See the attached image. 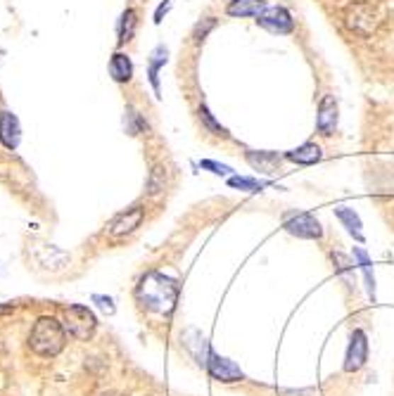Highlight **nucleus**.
I'll return each mask as SVG.
<instances>
[{
	"mask_svg": "<svg viewBox=\"0 0 394 396\" xmlns=\"http://www.w3.org/2000/svg\"><path fill=\"white\" fill-rule=\"evenodd\" d=\"M133 295H135V302L145 311L169 316V313H174L176 304H179L181 285L176 278L167 276L162 271H147L145 276H140Z\"/></svg>",
	"mask_w": 394,
	"mask_h": 396,
	"instance_id": "nucleus-1",
	"label": "nucleus"
},
{
	"mask_svg": "<svg viewBox=\"0 0 394 396\" xmlns=\"http://www.w3.org/2000/svg\"><path fill=\"white\" fill-rule=\"evenodd\" d=\"M183 344H186L188 353L197 361V366H202L205 370L212 375L216 382H240L244 380V373L240 370V366H235L233 361L226 356H219V353L212 351L207 337L197 330H188L183 334Z\"/></svg>",
	"mask_w": 394,
	"mask_h": 396,
	"instance_id": "nucleus-2",
	"label": "nucleus"
},
{
	"mask_svg": "<svg viewBox=\"0 0 394 396\" xmlns=\"http://www.w3.org/2000/svg\"><path fill=\"white\" fill-rule=\"evenodd\" d=\"M64 337H67V330L57 318L40 316L29 332V349L36 356L52 358L64 349Z\"/></svg>",
	"mask_w": 394,
	"mask_h": 396,
	"instance_id": "nucleus-3",
	"label": "nucleus"
},
{
	"mask_svg": "<svg viewBox=\"0 0 394 396\" xmlns=\"http://www.w3.org/2000/svg\"><path fill=\"white\" fill-rule=\"evenodd\" d=\"M64 330L69 337L79 339V342H88L93 332L98 330V318L95 313L84 304H72L64 309Z\"/></svg>",
	"mask_w": 394,
	"mask_h": 396,
	"instance_id": "nucleus-4",
	"label": "nucleus"
},
{
	"mask_svg": "<svg viewBox=\"0 0 394 396\" xmlns=\"http://www.w3.org/2000/svg\"><path fill=\"white\" fill-rule=\"evenodd\" d=\"M283 228L300 240H321L323 237L321 221L309 211H288L283 216Z\"/></svg>",
	"mask_w": 394,
	"mask_h": 396,
	"instance_id": "nucleus-5",
	"label": "nucleus"
},
{
	"mask_svg": "<svg viewBox=\"0 0 394 396\" xmlns=\"http://www.w3.org/2000/svg\"><path fill=\"white\" fill-rule=\"evenodd\" d=\"M347 26L361 38L371 36L380 26V12L371 3H354L347 10Z\"/></svg>",
	"mask_w": 394,
	"mask_h": 396,
	"instance_id": "nucleus-6",
	"label": "nucleus"
},
{
	"mask_svg": "<svg viewBox=\"0 0 394 396\" xmlns=\"http://www.w3.org/2000/svg\"><path fill=\"white\" fill-rule=\"evenodd\" d=\"M368 361V334L361 327H354V332L349 334V344L344 351V373H359Z\"/></svg>",
	"mask_w": 394,
	"mask_h": 396,
	"instance_id": "nucleus-7",
	"label": "nucleus"
},
{
	"mask_svg": "<svg viewBox=\"0 0 394 396\" xmlns=\"http://www.w3.org/2000/svg\"><path fill=\"white\" fill-rule=\"evenodd\" d=\"M257 24L271 33H278V36H288V33L295 31V19H292L290 10L283 8V5H269V8L257 17Z\"/></svg>",
	"mask_w": 394,
	"mask_h": 396,
	"instance_id": "nucleus-8",
	"label": "nucleus"
},
{
	"mask_svg": "<svg viewBox=\"0 0 394 396\" xmlns=\"http://www.w3.org/2000/svg\"><path fill=\"white\" fill-rule=\"evenodd\" d=\"M145 221V209L142 207H131L126 211H121L110 221L107 225V235L112 237H124V235H131L135 228H140V223Z\"/></svg>",
	"mask_w": 394,
	"mask_h": 396,
	"instance_id": "nucleus-9",
	"label": "nucleus"
},
{
	"mask_svg": "<svg viewBox=\"0 0 394 396\" xmlns=\"http://www.w3.org/2000/svg\"><path fill=\"white\" fill-rule=\"evenodd\" d=\"M244 159H247V164L254 169V171L276 174L278 169H281L285 154L271 152V149H247V152H244Z\"/></svg>",
	"mask_w": 394,
	"mask_h": 396,
	"instance_id": "nucleus-10",
	"label": "nucleus"
},
{
	"mask_svg": "<svg viewBox=\"0 0 394 396\" xmlns=\"http://www.w3.org/2000/svg\"><path fill=\"white\" fill-rule=\"evenodd\" d=\"M337 119H339V109H337V100L332 95H325L318 105V114H316V128L321 135H332L337 128Z\"/></svg>",
	"mask_w": 394,
	"mask_h": 396,
	"instance_id": "nucleus-11",
	"label": "nucleus"
},
{
	"mask_svg": "<svg viewBox=\"0 0 394 396\" xmlns=\"http://www.w3.org/2000/svg\"><path fill=\"white\" fill-rule=\"evenodd\" d=\"M285 159L297 164V166H314V164L323 159V149L321 145H316V142H304L300 147L288 149V152H285Z\"/></svg>",
	"mask_w": 394,
	"mask_h": 396,
	"instance_id": "nucleus-12",
	"label": "nucleus"
},
{
	"mask_svg": "<svg viewBox=\"0 0 394 396\" xmlns=\"http://www.w3.org/2000/svg\"><path fill=\"white\" fill-rule=\"evenodd\" d=\"M266 8H269L266 0H228L226 15H228V17H235V19L259 17Z\"/></svg>",
	"mask_w": 394,
	"mask_h": 396,
	"instance_id": "nucleus-13",
	"label": "nucleus"
},
{
	"mask_svg": "<svg viewBox=\"0 0 394 396\" xmlns=\"http://www.w3.org/2000/svg\"><path fill=\"white\" fill-rule=\"evenodd\" d=\"M169 62V50L167 45H157L150 52V60H147V81H150L154 95L159 98V72L164 69V64Z\"/></svg>",
	"mask_w": 394,
	"mask_h": 396,
	"instance_id": "nucleus-14",
	"label": "nucleus"
},
{
	"mask_svg": "<svg viewBox=\"0 0 394 396\" xmlns=\"http://www.w3.org/2000/svg\"><path fill=\"white\" fill-rule=\"evenodd\" d=\"M110 77L114 84H128V81L133 79V62H131V57H128L126 52H121L117 50L110 57Z\"/></svg>",
	"mask_w": 394,
	"mask_h": 396,
	"instance_id": "nucleus-15",
	"label": "nucleus"
},
{
	"mask_svg": "<svg viewBox=\"0 0 394 396\" xmlns=\"http://www.w3.org/2000/svg\"><path fill=\"white\" fill-rule=\"evenodd\" d=\"M0 142L8 149H15L19 145V124L15 114L8 112V109L0 112Z\"/></svg>",
	"mask_w": 394,
	"mask_h": 396,
	"instance_id": "nucleus-16",
	"label": "nucleus"
},
{
	"mask_svg": "<svg viewBox=\"0 0 394 396\" xmlns=\"http://www.w3.org/2000/svg\"><path fill=\"white\" fill-rule=\"evenodd\" d=\"M335 216H337V221L342 223V228H347V233L354 237L356 242H364V223H361V216H359L354 209L337 207Z\"/></svg>",
	"mask_w": 394,
	"mask_h": 396,
	"instance_id": "nucleus-17",
	"label": "nucleus"
},
{
	"mask_svg": "<svg viewBox=\"0 0 394 396\" xmlns=\"http://www.w3.org/2000/svg\"><path fill=\"white\" fill-rule=\"evenodd\" d=\"M354 264L359 266V271L364 273V283H366V290H368V297L376 302L378 285H376V273H373V261L361 247H354Z\"/></svg>",
	"mask_w": 394,
	"mask_h": 396,
	"instance_id": "nucleus-18",
	"label": "nucleus"
},
{
	"mask_svg": "<svg viewBox=\"0 0 394 396\" xmlns=\"http://www.w3.org/2000/svg\"><path fill=\"white\" fill-rule=\"evenodd\" d=\"M135 29H138V12H135L133 8H128V10L121 12V17H119V24H117V43H119V45H126L128 40H133Z\"/></svg>",
	"mask_w": 394,
	"mask_h": 396,
	"instance_id": "nucleus-19",
	"label": "nucleus"
},
{
	"mask_svg": "<svg viewBox=\"0 0 394 396\" xmlns=\"http://www.w3.org/2000/svg\"><path fill=\"white\" fill-rule=\"evenodd\" d=\"M226 183H228V188L242 190V193H261L264 188L271 186V183L257 181L252 176H230V179H226Z\"/></svg>",
	"mask_w": 394,
	"mask_h": 396,
	"instance_id": "nucleus-20",
	"label": "nucleus"
},
{
	"mask_svg": "<svg viewBox=\"0 0 394 396\" xmlns=\"http://www.w3.org/2000/svg\"><path fill=\"white\" fill-rule=\"evenodd\" d=\"M197 117H200L202 126H205L209 133L221 135V138H228V128H226V126H221L219 121L214 119V114L209 112V107H207V105H200V107H197Z\"/></svg>",
	"mask_w": 394,
	"mask_h": 396,
	"instance_id": "nucleus-21",
	"label": "nucleus"
},
{
	"mask_svg": "<svg viewBox=\"0 0 394 396\" xmlns=\"http://www.w3.org/2000/svg\"><path fill=\"white\" fill-rule=\"evenodd\" d=\"M167 188V169L157 164V166H152L150 176H147V195H159L164 193Z\"/></svg>",
	"mask_w": 394,
	"mask_h": 396,
	"instance_id": "nucleus-22",
	"label": "nucleus"
},
{
	"mask_svg": "<svg viewBox=\"0 0 394 396\" xmlns=\"http://www.w3.org/2000/svg\"><path fill=\"white\" fill-rule=\"evenodd\" d=\"M124 128H126L128 135H138V133H142V128H147L145 119L140 117V112L135 107H126V112H124Z\"/></svg>",
	"mask_w": 394,
	"mask_h": 396,
	"instance_id": "nucleus-23",
	"label": "nucleus"
},
{
	"mask_svg": "<svg viewBox=\"0 0 394 396\" xmlns=\"http://www.w3.org/2000/svg\"><path fill=\"white\" fill-rule=\"evenodd\" d=\"M332 264H335V273L337 276H342V278H351L354 276V256H347V254H342V251H332Z\"/></svg>",
	"mask_w": 394,
	"mask_h": 396,
	"instance_id": "nucleus-24",
	"label": "nucleus"
},
{
	"mask_svg": "<svg viewBox=\"0 0 394 396\" xmlns=\"http://www.w3.org/2000/svg\"><path fill=\"white\" fill-rule=\"evenodd\" d=\"M214 29H216V19H214V17H205L202 22H197L195 29H193V43H195V45L205 43V38H207Z\"/></svg>",
	"mask_w": 394,
	"mask_h": 396,
	"instance_id": "nucleus-25",
	"label": "nucleus"
},
{
	"mask_svg": "<svg viewBox=\"0 0 394 396\" xmlns=\"http://www.w3.org/2000/svg\"><path fill=\"white\" fill-rule=\"evenodd\" d=\"M200 169H205V171L214 174V176H221V179H230V176H233V169H230L228 164H221L214 159H202Z\"/></svg>",
	"mask_w": 394,
	"mask_h": 396,
	"instance_id": "nucleus-26",
	"label": "nucleus"
},
{
	"mask_svg": "<svg viewBox=\"0 0 394 396\" xmlns=\"http://www.w3.org/2000/svg\"><path fill=\"white\" fill-rule=\"evenodd\" d=\"M91 299H93V304H98V309H100V311L107 313V316H112V313L117 311V309H114V299H112V297H105V295H93Z\"/></svg>",
	"mask_w": 394,
	"mask_h": 396,
	"instance_id": "nucleus-27",
	"label": "nucleus"
},
{
	"mask_svg": "<svg viewBox=\"0 0 394 396\" xmlns=\"http://www.w3.org/2000/svg\"><path fill=\"white\" fill-rule=\"evenodd\" d=\"M171 8H174V0H164V3H159V8L154 10V24L164 22V17L171 12Z\"/></svg>",
	"mask_w": 394,
	"mask_h": 396,
	"instance_id": "nucleus-28",
	"label": "nucleus"
},
{
	"mask_svg": "<svg viewBox=\"0 0 394 396\" xmlns=\"http://www.w3.org/2000/svg\"><path fill=\"white\" fill-rule=\"evenodd\" d=\"M103 396H126V394H117V392H107V394H103Z\"/></svg>",
	"mask_w": 394,
	"mask_h": 396,
	"instance_id": "nucleus-29",
	"label": "nucleus"
}]
</instances>
